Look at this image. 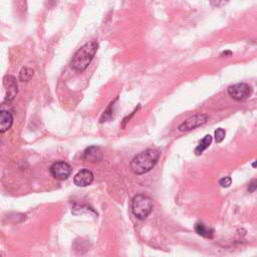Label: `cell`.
<instances>
[{"label":"cell","instance_id":"obj_1","mask_svg":"<svg viewBox=\"0 0 257 257\" xmlns=\"http://www.w3.org/2000/svg\"><path fill=\"white\" fill-rule=\"evenodd\" d=\"M160 152L155 149H148L136 155L131 162V170L136 175H143L150 172L158 163Z\"/></svg>","mask_w":257,"mask_h":257},{"label":"cell","instance_id":"obj_2","mask_svg":"<svg viewBox=\"0 0 257 257\" xmlns=\"http://www.w3.org/2000/svg\"><path fill=\"white\" fill-rule=\"evenodd\" d=\"M98 47H99V44L94 41L89 42V43H86L85 45H83L75 53V55L72 59V62H71L72 68L79 73H82L85 70H86V68L89 66V63L93 59L96 51H98Z\"/></svg>","mask_w":257,"mask_h":257},{"label":"cell","instance_id":"obj_3","mask_svg":"<svg viewBox=\"0 0 257 257\" xmlns=\"http://www.w3.org/2000/svg\"><path fill=\"white\" fill-rule=\"evenodd\" d=\"M153 211L152 199L144 194L136 195L132 201V212L140 220H144Z\"/></svg>","mask_w":257,"mask_h":257},{"label":"cell","instance_id":"obj_4","mask_svg":"<svg viewBox=\"0 0 257 257\" xmlns=\"http://www.w3.org/2000/svg\"><path fill=\"white\" fill-rule=\"evenodd\" d=\"M209 117L205 114H196L194 116L188 118L185 122H183L178 128L181 132H188L191 130H194V128L205 125Z\"/></svg>","mask_w":257,"mask_h":257},{"label":"cell","instance_id":"obj_5","mask_svg":"<svg viewBox=\"0 0 257 257\" xmlns=\"http://www.w3.org/2000/svg\"><path fill=\"white\" fill-rule=\"evenodd\" d=\"M49 172H50L51 176L56 180H66L71 176L73 169H72L71 165L68 164L67 162H63V161H57V162L53 163L50 166Z\"/></svg>","mask_w":257,"mask_h":257},{"label":"cell","instance_id":"obj_6","mask_svg":"<svg viewBox=\"0 0 257 257\" xmlns=\"http://www.w3.org/2000/svg\"><path fill=\"white\" fill-rule=\"evenodd\" d=\"M228 94L235 101H244L251 94V87L247 84H236L228 87Z\"/></svg>","mask_w":257,"mask_h":257},{"label":"cell","instance_id":"obj_7","mask_svg":"<svg viewBox=\"0 0 257 257\" xmlns=\"http://www.w3.org/2000/svg\"><path fill=\"white\" fill-rule=\"evenodd\" d=\"M3 85L6 90L5 102H11L17 94V83L16 80L11 76H6L3 80Z\"/></svg>","mask_w":257,"mask_h":257},{"label":"cell","instance_id":"obj_8","mask_svg":"<svg viewBox=\"0 0 257 257\" xmlns=\"http://www.w3.org/2000/svg\"><path fill=\"white\" fill-rule=\"evenodd\" d=\"M94 176L88 169L81 170L74 178V183L78 187H86L93 182Z\"/></svg>","mask_w":257,"mask_h":257},{"label":"cell","instance_id":"obj_9","mask_svg":"<svg viewBox=\"0 0 257 257\" xmlns=\"http://www.w3.org/2000/svg\"><path fill=\"white\" fill-rule=\"evenodd\" d=\"M104 156H103V152L99 147L95 146H91L87 149H86V151L84 152L83 155V159L86 162H91V163H96V162H101L103 160Z\"/></svg>","mask_w":257,"mask_h":257},{"label":"cell","instance_id":"obj_10","mask_svg":"<svg viewBox=\"0 0 257 257\" xmlns=\"http://www.w3.org/2000/svg\"><path fill=\"white\" fill-rule=\"evenodd\" d=\"M13 124V116L8 111H1L0 113V132L5 133Z\"/></svg>","mask_w":257,"mask_h":257},{"label":"cell","instance_id":"obj_11","mask_svg":"<svg viewBox=\"0 0 257 257\" xmlns=\"http://www.w3.org/2000/svg\"><path fill=\"white\" fill-rule=\"evenodd\" d=\"M195 231L204 238H212L214 235V230L207 227L206 225L202 222H198L195 225Z\"/></svg>","mask_w":257,"mask_h":257},{"label":"cell","instance_id":"obj_12","mask_svg":"<svg viewBox=\"0 0 257 257\" xmlns=\"http://www.w3.org/2000/svg\"><path fill=\"white\" fill-rule=\"evenodd\" d=\"M212 143V137L210 135H206L203 140L200 142V144L198 145V147L195 149V154L197 156L201 155L207 148H209V146Z\"/></svg>","mask_w":257,"mask_h":257},{"label":"cell","instance_id":"obj_13","mask_svg":"<svg viewBox=\"0 0 257 257\" xmlns=\"http://www.w3.org/2000/svg\"><path fill=\"white\" fill-rule=\"evenodd\" d=\"M35 72L29 68H23L19 73V80L21 82H29L32 78H34Z\"/></svg>","mask_w":257,"mask_h":257},{"label":"cell","instance_id":"obj_14","mask_svg":"<svg viewBox=\"0 0 257 257\" xmlns=\"http://www.w3.org/2000/svg\"><path fill=\"white\" fill-rule=\"evenodd\" d=\"M113 107H114V103H111L110 106L107 108V110L102 115V117L100 119V123H105V122H108L112 119V117H113Z\"/></svg>","mask_w":257,"mask_h":257},{"label":"cell","instance_id":"obj_15","mask_svg":"<svg viewBox=\"0 0 257 257\" xmlns=\"http://www.w3.org/2000/svg\"><path fill=\"white\" fill-rule=\"evenodd\" d=\"M225 136H226V133H225L224 128H219L215 131V141L217 143H221L225 139Z\"/></svg>","mask_w":257,"mask_h":257},{"label":"cell","instance_id":"obj_16","mask_svg":"<svg viewBox=\"0 0 257 257\" xmlns=\"http://www.w3.org/2000/svg\"><path fill=\"white\" fill-rule=\"evenodd\" d=\"M232 184V179L231 177H224L219 180V185L223 188H228Z\"/></svg>","mask_w":257,"mask_h":257},{"label":"cell","instance_id":"obj_17","mask_svg":"<svg viewBox=\"0 0 257 257\" xmlns=\"http://www.w3.org/2000/svg\"><path fill=\"white\" fill-rule=\"evenodd\" d=\"M256 189H257V179H253L249 182L247 190L249 193H253V192H255Z\"/></svg>","mask_w":257,"mask_h":257},{"label":"cell","instance_id":"obj_18","mask_svg":"<svg viewBox=\"0 0 257 257\" xmlns=\"http://www.w3.org/2000/svg\"><path fill=\"white\" fill-rule=\"evenodd\" d=\"M228 1V0H211V3L214 6H221Z\"/></svg>","mask_w":257,"mask_h":257},{"label":"cell","instance_id":"obj_19","mask_svg":"<svg viewBox=\"0 0 257 257\" xmlns=\"http://www.w3.org/2000/svg\"><path fill=\"white\" fill-rule=\"evenodd\" d=\"M252 166H253V167H256V166H257V160H256V162H255V163H253Z\"/></svg>","mask_w":257,"mask_h":257}]
</instances>
